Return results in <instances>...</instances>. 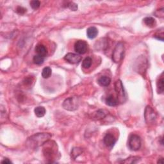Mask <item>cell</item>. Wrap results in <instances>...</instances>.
Returning <instances> with one entry per match:
<instances>
[{"label":"cell","mask_w":164,"mask_h":164,"mask_svg":"<svg viewBox=\"0 0 164 164\" xmlns=\"http://www.w3.org/2000/svg\"><path fill=\"white\" fill-rule=\"evenodd\" d=\"M35 114L37 117H42L46 114V109L43 106H37L34 110Z\"/></svg>","instance_id":"5bb4252c"},{"label":"cell","mask_w":164,"mask_h":164,"mask_svg":"<svg viewBox=\"0 0 164 164\" xmlns=\"http://www.w3.org/2000/svg\"><path fill=\"white\" fill-rule=\"evenodd\" d=\"M52 135L50 133H38L29 137L26 142V144L31 148H35L46 144V142L49 141Z\"/></svg>","instance_id":"6da1fadb"},{"label":"cell","mask_w":164,"mask_h":164,"mask_svg":"<svg viewBox=\"0 0 164 164\" xmlns=\"http://www.w3.org/2000/svg\"><path fill=\"white\" fill-rule=\"evenodd\" d=\"M40 5H41V3L39 1H37V0H35V1H31L30 2V6L31 8L34 10H36L37 9H39Z\"/></svg>","instance_id":"7402d4cb"},{"label":"cell","mask_w":164,"mask_h":164,"mask_svg":"<svg viewBox=\"0 0 164 164\" xmlns=\"http://www.w3.org/2000/svg\"><path fill=\"white\" fill-rule=\"evenodd\" d=\"M12 162L10 161L9 159L8 158H5V159L2 161L1 163H6V164H9V163H12Z\"/></svg>","instance_id":"d4e9b609"},{"label":"cell","mask_w":164,"mask_h":164,"mask_svg":"<svg viewBox=\"0 0 164 164\" xmlns=\"http://www.w3.org/2000/svg\"><path fill=\"white\" fill-rule=\"evenodd\" d=\"M163 83H164V80H163V78H161L159 80V81L157 83V88L158 89H159V91H158V93H163Z\"/></svg>","instance_id":"44dd1931"},{"label":"cell","mask_w":164,"mask_h":164,"mask_svg":"<svg viewBox=\"0 0 164 164\" xmlns=\"http://www.w3.org/2000/svg\"><path fill=\"white\" fill-rule=\"evenodd\" d=\"M52 74V70L50 67H46L42 69V76L44 79H48L51 76Z\"/></svg>","instance_id":"9a60e30c"},{"label":"cell","mask_w":164,"mask_h":164,"mask_svg":"<svg viewBox=\"0 0 164 164\" xmlns=\"http://www.w3.org/2000/svg\"><path fill=\"white\" fill-rule=\"evenodd\" d=\"M107 113H108V112H106V110H99L96 113L95 117L98 119H103L104 117H106Z\"/></svg>","instance_id":"ac0fdd59"},{"label":"cell","mask_w":164,"mask_h":164,"mask_svg":"<svg viewBox=\"0 0 164 164\" xmlns=\"http://www.w3.org/2000/svg\"><path fill=\"white\" fill-rule=\"evenodd\" d=\"M33 61L34 64H37V65H41V64H42L43 62H44V58L42 57V56L37 55L33 56Z\"/></svg>","instance_id":"d6986e66"},{"label":"cell","mask_w":164,"mask_h":164,"mask_svg":"<svg viewBox=\"0 0 164 164\" xmlns=\"http://www.w3.org/2000/svg\"><path fill=\"white\" fill-rule=\"evenodd\" d=\"M62 106L64 109L69 111H74L76 110L79 106V100L76 97L69 98L64 101Z\"/></svg>","instance_id":"3957f363"},{"label":"cell","mask_w":164,"mask_h":164,"mask_svg":"<svg viewBox=\"0 0 164 164\" xmlns=\"http://www.w3.org/2000/svg\"><path fill=\"white\" fill-rule=\"evenodd\" d=\"M64 58L66 61L71 64H78L82 60V57L80 56V55L72 53H68L64 56Z\"/></svg>","instance_id":"52a82bcc"},{"label":"cell","mask_w":164,"mask_h":164,"mask_svg":"<svg viewBox=\"0 0 164 164\" xmlns=\"http://www.w3.org/2000/svg\"><path fill=\"white\" fill-rule=\"evenodd\" d=\"M128 146L131 151H138L141 146V139L137 135H132L130 137Z\"/></svg>","instance_id":"277c9868"},{"label":"cell","mask_w":164,"mask_h":164,"mask_svg":"<svg viewBox=\"0 0 164 164\" xmlns=\"http://www.w3.org/2000/svg\"><path fill=\"white\" fill-rule=\"evenodd\" d=\"M92 60L90 57H87L83 60L82 62V67L84 69H88L92 65Z\"/></svg>","instance_id":"e0dca14e"},{"label":"cell","mask_w":164,"mask_h":164,"mask_svg":"<svg viewBox=\"0 0 164 164\" xmlns=\"http://www.w3.org/2000/svg\"><path fill=\"white\" fill-rule=\"evenodd\" d=\"M35 50L37 55L42 56V57L44 58L48 55V50L44 45L41 44L37 45Z\"/></svg>","instance_id":"30bf717a"},{"label":"cell","mask_w":164,"mask_h":164,"mask_svg":"<svg viewBox=\"0 0 164 164\" xmlns=\"http://www.w3.org/2000/svg\"><path fill=\"white\" fill-rule=\"evenodd\" d=\"M125 48L122 42H120L115 46L112 53V60L115 63H119L121 61L125 56Z\"/></svg>","instance_id":"7a4b0ae2"},{"label":"cell","mask_w":164,"mask_h":164,"mask_svg":"<svg viewBox=\"0 0 164 164\" xmlns=\"http://www.w3.org/2000/svg\"><path fill=\"white\" fill-rule=\"evenodd\" d=\"M115 90L117 94V97H119V100L120 99H125L126 98V93L125 89H124L123 85L121 81L118 80L115 83Z\"/></svg>","instance_id":"ba28073f"},{"label":"cell","mask_w":164,"mask_h":164,"mask_svg":"<svg viewBox=\"0 0 164 164\" xmlns=\"http://www.w3.org/2000/svg\"><path fill=\"white\" fill-rule=\"evenodd\" d=\"M74 50L80 55H83L87 52L88 44L85 41L79 40L74 44Z\"/></svg>","instance_id":"5b68a950"},{"label":"cell","mask_w":164,"mask_h":164,"mask_svg":"<svg viewBox=\"0 0 164 164\" xmlns=\"http://www.w3.org/2000/svg\"><path fill=\"white\" fill-rule=\"evenodd\" d=\"M98 34V30L94 26H91L87 29V37L90 39H93L96 38Z\"/></svg>","instance_id":"8fae6325"},{"label":"cell","mask_w":164,"mask_h":164,"mask_svg":"<svg viewBox=\"0 0 164 164\" xmlns=\"http://www.w3.org/2000/svg\"><path fill=\"white\" fill-rule=\"evenodd\" d=\"M98 84L99 85L102 86V87H107L110 85V82H111V80L110 78L107 76H103L99 78L98 79Z\"/></svg>","instance_id":"7c38bea8"},{"label":"cell","mask_w":164,"mask_h":164,"mask_svg":"<svg viewBox=\"0 0 164 164\" xmlns=\"http://www.w3.org/2000/svg\"><path fill=\"white\" fill-rule=\"evenodd\" d=\"M145 119L147 123L153 122L157 118V114L154 110L149 106H147L145 110Z\"/></svg>","instance_id":"8992f818"},{"label":"cell","mask_w":164,"mask_h":164,"mask_svg":"<svg viewBox=\"0 0 164 164\" xmlns=\"http://www.w3.org/2000/svg\"><path fill=\"white\" fill-rule=\"evenodd\" d=\"M157 163H163V158H160V159L158 160Z\"/></svg>","instance_id":"4316f807"},{"label":"cell","mask_w":164,"mask_h":164,"mask_svg":"<svg viewBox=\"0 0 164 164\" xmlns=\"http://www.w3.org/2000/svg\"><path fill=\"white\" fill-rule=\"evenodd\" d=\"M68 7L72 11H76L78 9V5L74 3H69L68 4Z\"/></svg>","instance_id":"cb8c5ba5"},{"label":"cell","mask_w":164,"mask_h":164,"mask_svg":"<svg viewBox=\"0 0 164 164\" xmlns=\"http://www.w3.org/2000/svg\"><path fill=\"white\" fill-rule=\"evenodd\" d=\"M30 82L31 83V80H30V78H26L25 79V83H26V84H29L30 83Z\"/></svg>","instance_id":"484cf974"},{"label":"cell","mask_w":164,"mask_h":164,"mask_svg":"<svg viewBox=\"0 0 164 164\" xmlns=\"http://www.w3.org/2000/svg\"><path fill=\"white\" fill-rule=\"evenodd\" d=\"M82 153V149L81 148H74L71 151V157L75 159L76 157Z\"/></svg>","instance_id":"ffe728a7"},{"label":"cell","mask_w":164,"mask_h":164,"mask_svg":"<svg viewBox=\"0 0 164 164\" xmlns=\"http://www.w3.org/2000/svg\"><path fill=\"white\" fill-rule=\"evenodd\" d=\"M118 103H119V101H118L117 99H115L114 97L112 95L109 96L108 98L106 99V104L110 106H117Z\"/></svg>","instance_id":"4fadbf2b"},{"label":"cell","mask_w":164,"mask_h":164,"mask_svg":"<svg viewBox=\"0 0 164 164\" xmlns=\"http://www.w3.org/2000/svg\"><path fill=\"white\" fill-rule=\"evenodd\" d=\"M144 22L147 26H150V27H153V26H154L156 24L155 19L151 17H146L144 19Z\"/></svg>","instance_id":"2e32d148"},{"label":"cell","mask_w":164,"mask_h":164,"mask_svg":"<svg viewBox=\"0 0 164 164\" xmlns=\"http://www.w3.org/2000/svg\"><path fill=\"white\" fill-rule=\"evenodd\" d=\"M104 144L106 145V147H109L110 149H112L116 142V139L115 137L110 133H107L104 137L103 138Z\"/></svg>","instance_id":"9c48e42d"},{"label":"cell","mask_w":164,"mask_h":164,"mask_svg":"<svg viewBox=\"0 0 164 164\" xmlns=\"http://www.w3.org/2000/svg\"><path fill=\"white\" fill-rule=\"evenodd\" d=\"M16 12H17V13L19 14L23 15L26 12V9L22 7H18L17 9H16Z\"/></svg>","instance_id":"603a6c76"}]
</instances>
